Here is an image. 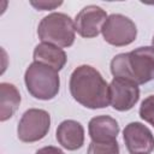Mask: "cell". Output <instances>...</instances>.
<instances>
[{"mask_svg":"<svg viewBox=\"0 0 154 154\" xmlns=\"http://www.w3.org/2000/svg\"><path fill=\"white\" fill-rule=\"evenodd\" d=\"M69 88L71 96L87 108L97 109L109 105V84L90 65H81L73 70Z\"/></svg>","mask_w":154,"mask_h":154,"instance_id":"obj_1","label":"cell"},{"mask_svg":"<svg viewBox=\"0 0 154 154\" xmlns=\"http://www.w3.org/2000/svg\"><path fill=\"white\" fill-rule=\"evenodd\" d=\"M113 77L124 78L137 85L154 79V48L138 47L129 53L117 54L111 60Z\"/></svg>","mask_w":154,"mask_h":154,"instance_id":"obj_2","label":"cell"},{"mask_svg":"<svg viewBox=\"0 0 154 154\" xmlns=\"http://www.w3.org/2000/svg\"><path fill=\"white\" fill-rule=\"evenodd\" d=\"M37 35L41 42L60 48L71 47L76 38L75 22L66 13H49L38 23Z\"/></svg>","mask_w":154,"mask_h":154,"instance_id":"obj_3","label":"cell"},{"mask_svg":"<svg viewBox=\"0 0 154 154\" xmlns=\"http://www.w3.org/2000/svg\"><path fill=\"white\" fill-rule=\"evenodd\" d=\"M24 82L31 96L45 101L54 99L60 88L58 71L37 61H34L28 66L24 75Z\"/></svg>","mask_w":154,"mask_h":154,"instance_id":"obj_4","label":"cell"},{"mask_svg":"<svg viewBox=\"0 0 154 154\" xmlns=\"http://www.w3.org/2000/svg\"><path fill=\"white\" fill-rule=\"evenodd\" d=\"M51 128V116L41 108H29L18 123L17 135L22 142H37L46 137Z\"/></svg>","mask_w":154,"mask_h":154,"instance_id":"obj_5","label":"cell"},{"mask_svg":"<svg viewBox=\"0 0 154 154\" xmlns=\"http://www.w3.org/2000/svg\"><path fill=\"white\" fill-rule=\"evenodd\" d=\"M101 34L107 43L116 47H123L136 40L137 28L129 17L120 13H113L106 19Z\"/></svg>","mask_w":154,"mask_h":154,"instance_id":"obj_6","label":"cell"},{"mask_svg":"<svg viewBox=\"0 0 154 154\" xmlns=\"http://www.w3.org/2000/svg\"><path fill=\"white\" fill-rule=\"evenodd\" d=\"M140 99V88L136 83L113 77L109 83V105L119 112L131 109Z\"/></svg>","mask_w":154,"mask_h":154,"instance_id":"obj_7","label":"cell"},{"mask_svg":"<svg viewBox=\"0 0 154 154\" xmlns=\"http://www.w3.org/2000/svg\"><path fill=\"white\" fill-rule=\"evenodd\" d=\"M123 138L131 154H150L154 150V135L140 122L129 123L123 130Z\"/></svg>","mask_w":154,"mask_h":154,"instance_id":"obj_8","label":"cell"},{"mask_svg":"<svg viewBox=\"0 0 154 154\" xmlns=\"http://www.w3.org/2000/svg\"><path fill=\"white\" fill-rule=\"evenodd\" d=\"M108 18L106 11L96 5H88L83 7L75 18L76 31L84 38L96 37Z\"/></svg>","mask_w":154,"mask_h":154,"instance_id":"obj_9","label":"cell"},{"mask_svg":"<svg viewBox=\"0 0 154 154\" xmlns=\"http://www.w3.org/2000/svg\"><path fill=\"white\" fill-rule=\"evenodd\" d=\"M55 137L63 148L77 150L84 144V128L77 120L66 119L58 125Z\"/></svg>","mask_w":154,"mask_h":154,"instance_id":"obj_10","label":"cell"},{"mask_svg":"<svg viewBox=\"0 0 154 154\" xmlns=\"http://www.w3.org/2000/svg\"><path fill=\"white\" fill-rule=\"evenodd\" d=\"M88 131L93 142H112L117 141L119 124L109 116H96L90 119Z\"/></svg>","mask_w":154,"mask_h":154,"instance_id":"obj_11","label":"cell"},{"mask_svg":"<svg viewBox=\"0 0 154 154\" xmlns=\"http://www.w3.org/2000/svg\"><path fill=\"white\" fill-rule=\"evenodd\" d=\"M32 57L34 61L48 65L57 71H60L67 61L66 53L63 48L45 42H41L35 47Z\"/></svg>","mask_w":154,"mask_h":154,"instance_id":"obj_12","label":"cell"},{"mask_svg":"<svg viewBox=\"0 0 154 154\" xmlns=\"http://www.w3.org/2000/svg\"><path fill=\"white\" fill-rule=\"evenodd\" d=\"M20 103V94L16 85L2 82L0 84V120L6 122L10 119Z\"/></svg>","mask_w":154,"mask_h":154,"instance_id":"obj_13","label":"cell"},{"mask_svg":"<svg viewBox=\"0 0 154 154\" xmlns=\"http://www.w3.org/2000/svg\"><path fill=\"white\" fill-rule=\"evenodd\" d=\"M87 154H119V144L117 141L112 142H90Z\"/></svg>","mask_w":154,"mask_h":154,"instance_id":"obj_14","label":"cell"},{"mask_svg":"<svg viewBox=\"0 0 154 154\" xmlns=\"http://www.w3.org/2000/svg\"><path fill=\"white\" fill-rule=\"evenodd\" d=\"M140 117L154 126V95L147 96L140 106Z\"/></svg>","mask_w":154,"mask_h":154,"instance_id":"obj_15","label":"cell"},{"mask_svg":"<svg viewBox=\"0 0 154 154\" xmlns=\"http://www.w3.org/2000/svg\"><path fill=\"white\" fill-rule=\"evenodd\" d=\"M31 6H34L36 10L40 11H48V10H54L63 5V1H30Z\"/></svg>","mask_w":154,"mask_h":154,"instance_id":"obj_16","label":"cell"},{"mask_svg":"<svg viewBox=\"0 0 154 154\" xmlns=\"http://www.w3.org/2000/svg\"><path fill=\"white\" fill-rule=\"evenodd\" d=\"M35 154H65V153L58 147L47 146V147H43V148H40L38 150H36Z\"/></svg>","mask_w":154,"mask_h":154,"instance_id":"obj_17","label":"cell"},{"mask_svg":"<svg viewBox=\"0 0 154 154\" xmlns=\"http://www.w3.org/2000/svg\"><path fill=\"white\" fill-rule=\"evenodd\" d=\"M152 47L154 48V35H153V38H152Z\"/></svg>","mask_w":154,"mask_h":154,"instance_id":"obj_18","label":"cell"}]
</instances>
